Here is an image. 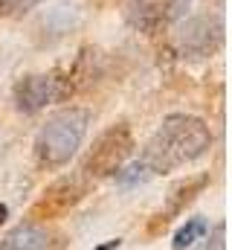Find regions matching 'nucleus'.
Listing matches in <instances>:
<instances>
[{
	"label": "nucleus",
	"mask_w": 232,
	"mask_h": 250,
	"mask_svg": "<svg viewBox=\"0 0 232 250\" xmlns=\"http://www.w3.org/2000/svg\"><path fill=\"white\" fill-rule=\"evenodd\" d=\"M177 50L189 59H209L224 44V21L218 15H192L177 29Z\"/></svg>",
	"instance_id": "nucleus-5"
},
{
	"label": "nucleus",
	"mask_w": 232,
	"mask_h": 250,
	"mask_svg": "<svg viewBox=\"0 0 232 250\" xmlns=\"http://www.w3.org/2000/svg\"><path fill=\"white\" fill-rule=\"evenodd\" d=\"M134 148H136V146H134L131 125L128 123L108 125V128L93 140L90 151L84 154V160H81V175H84V178H93V181L111 178V175H116V172L128 163V157L134 154Z\"/></svg>",
	"instance_id": "nucleus-3"
},
{
	"label": "nucleus",
	"mask_w": 232,
	"mask_h": 250,
	"mask_svg": "<svg viewBox=\"0 0 232 250\" xmlns=\"http://www.w3.org/2000/svg\"><path fill=\"white\" fill-rule=\"evenodd\" d=\"M87 195V187L78 178H58L56 184L44 189V195L35 201L29 209V221H44V218H58L67 209H73L81 198Z\"/></svg>",
	"instance_id": "nucleus-7"
},
{
	"label": "nucleus",
	"mask_w": 232,
	"mask_h": 250,
	"mask_svg": "<svg viewBox=\"0 0 232 250\" xmlns=\"http://www.w3.org/2000/svg\"><path fill=\"white\" fill-rule=\"evenodd\" d=\"M189 6H192V0H131L125 9V21L136 32L157 35V32H166L169 26H174L186 15Z\"/></svg>",
	"instance_id": "nucleus-6"
},
{
	"label": "nucleus",
	"mask_w": 232,
	"mask_h": 250,
	"mask_svg": "<svg viewBox=\"0 0 232 250\" xmlns=\"http://www.w3.org/2000/svg\"><path fill=\"white\" fill-rule=\"evenodd\" d=\"M119 245H122V239H111L108 245H99L96 250H119Z\"/></svg>",
	"instance_id": "nucleus-14"
},
{
	"label": "nucleus",
	"mask_w": 232,
	"mask_h": 250,
	"mask_svg": "<svg viewBox=\"0 0 232 250\" xmlns=\"http://www.w3.org/2000/svg\"><path fill=\"white\" fill-rule=\"evenodd\" d=\"M41 0H0V18H15L29 12L32 6H38Z\"/></svg>",
	"instance_id": "nucleus-12"
},
{
	"label": "nucleus",
	"mask_w": 232,
	"mask_h": 250,
	"mask_svg": "<svg viewBox=\"0 0 232 250\" xmlns=\"http://www.w3.org/2000/svg\"><path fill=\"white\" fill-rule=\"evenodd\" d=\"M53 230L41 221H23L0 242V250H53Z\"/></svg>",
	"instance_id": "nucleus-9"
},
{
	"label": "nucleus",
	"mask_w": 232,
	"mask_h": 250,
	"mask_svg": "<svg viewBox=\"0 0 232 250\" xmlns=\"http://www.w3.org/2000/svg\"><path fill=\"white\" fill-rule=\"evenodd\" d=\"M87 128H90V111L87 108L70 105L64 111H56L41 125V131L35 137V160H38V166L47 169V172L67 166L76 157V151L81 148Z\"/></svg>",
	"instance_id": "nucleus-2"
},
{
	"label": "nucleus",
	"mask_w": 232,
	"mask_h": 250,
	"mask_svg": "<svg viewBox=\"0 0 232 250\" xmlns=\"http://www.w3.org/2000/svg\"><path fill=\"white\" fill-rule=\"evenodd\" d=\"M206 233H209V224H206V218H189L177 233H174V242L172 248L174 250H186L192 248L194 242H203L206 239Z\"/></svg>",
	"instance_id": "nucleus-10"
},
{
	"label": "nucleus",
	"mask_w": 232,
	"mask_h": 250,
	"mask_svg": "<svg viewBox=\"0 0 232 250\" xmlns=\"http://www.w3.org/2000/svg\"><path fill=\"white\" fill-rule=\"evenodd\" d=\"M212 148V128L192 114H169L142 148L139 163L151 175H166L200 160Z\"/></svg>",
	"instance_id": "nucleus-1"
},
{
	"label": "nucleus",
	"mask_w": 232,
	"mask_h": 250,
	"mask_svg": "<svg viewBox=\"0 0 232 250\" xmlns=\"http://www.w3.org/2000/svg\"><path fill=\"white\" fill-rule=\"evenodd\" d=\"M209 187V175H194V178H186V181H177L169 189V198H166V209L160 215H154V224H151V233H160L172 224V218H177L180 212H186V207Z\"/></svg>",
	"instance_id": "nucleus-8"
},
{
	"label": "nucleus",
	"mask_w": 232,
	"mask_h": 250,
	"mask_svg": "<svg viewBox=\"0 0 232 250\" xmlns=\"http://www.w3.org/2000/svg\"><path fill=\"white\" fill-rule=\"evenodd\" d=\"M224 236H227V227H224V224H218V227H215V233L206 239L203 250H227V242H224Z\"/></svg>",
	"instance_id": "nucleus-13"
},
{
	"label": "nucleus",
	"mask_w": 232,
	"mask_h": 250,
	"mask_svg": "<svg viewBox=\"0 0 232 250\" xmlns=\"http://www.w3.org/2000/svg\"><path fill=\"white\" fill-rule=\"evenodd\" d=\"M73 90L76 87H73L70 76H58V73H29V76H23V79L15 82L12 99H15V108L20 114H38L47 105L67 99Z\"/></svg>",
	"instance_id": "nucleus-4"
},
{
	"label": "nucleus",
	"mask_w": 232,
	"mask_h": 250,
	"mask_svg": "<svg viewBox=\"0 0 232 250\" xmlns=\"http://www.w3.org/2000/svg\"><path fill=\"white\" fill-rule=\"evenodd\" d=\"M145 178H151V172H148L139 160H136V163H131L128 169H119V172H116V181H119V184H125V187H131V184H142Z\"/></svg>",
	"instance_id": "nucleus-11"
},
{
	"label": "nucleus",
	"mask_w": 232,
	"mask_h": 250,
	"mask_svg": "<svg viewBox=\"0 0 232 250\" xmlns=\"http://www.w3.org/2000/svg\"><path fill=\"white\" fill-rule=\"evenodd\" d=\"M6 218H9V207H6V204H0V227L6 224Z\"/></svg>",
	"instance_id": "nucleus-15"
}]
</instances>
